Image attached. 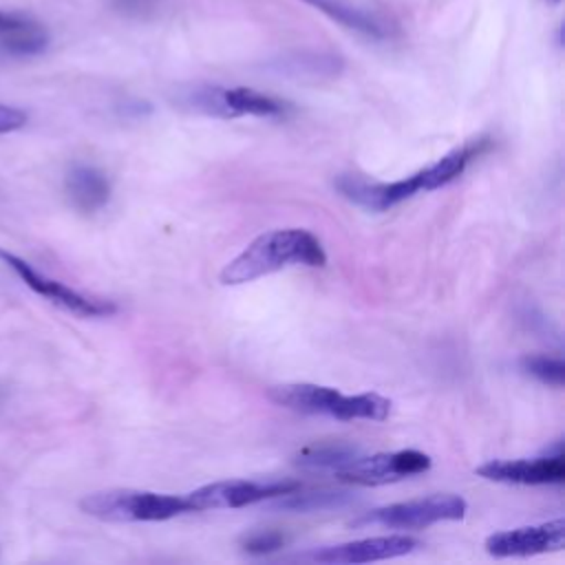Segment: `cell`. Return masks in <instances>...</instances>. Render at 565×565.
Masks as SVG:
<instances>
[{"instance_id": "obj_1", "label": "cell", "mask_w": 565, "mask_h": 565, "mask_svg": "<svg viewBox=\"0 0 565 565\" xmlns=\"http://www.w3.org/2000/svg\"><path fill=\"white\" fill-rule=\"evenodd\" d=\"M488 148H490V139L477 137L404 179L386 183V181H369L362 177L344 174L335 181V188L344 199H349L351 203L364 210L386 212L399 205L402 201L415 196L417 192H430L441 185H448L450 181L461 177L463 170L470 166V161L481 157Z\"/></svg>"}, {"instance_id": "obj_2", "label": "cell", "mask_w": 565, "mask_h": 565, "mask_svg": "<svg viewBox=\"0 0 565 565\" xmlns=\"http://www.w3.org/2000/svg\"><path fill=\"white\" fill-rule=\"evenodd\" d=\"M291 265L324 267L327 252L316 234L302 227L271 230L256 236L221 269L223 285H243Z\"/></svg>"}, {"instance_id": "obj_3", "label": "cell", "mask_w": 565, "mask_h": 565, "mask_svg": "<svg viewBox=\"0 0 565 565\" xmlns=\"http://www.w3.org/2000/svg\"><path fill=\"white\" fill-rule=\"evenodd\" d=\"M267 397L289 411L307 415H329L342 422L369 419L382 422L391 413V399L377 393L344 395L333 386L311 384V382H289L276 384L267 391Z\"/></svg>"}, {"instance_id": "obj_4", "label": "cell", "mask_w": 565, "mask_h": 565, "mask_svg": "<svg viewBox=\"0 0 565 565\" xmlns=\"http://www.w3.org/2000/svg\"><path fill=\"white\" fill-rule=\"evenodd\" d=\"M84 514L110 523H139V521H168L183 512H190L188 499L177 494L150 492V490H99L79 501Z\"/></svg>"}, {"instance_id": "obj_5", "label": "cell", "mask_w": 565, "mask_h": 565, "mask_svg": "<svg viewBox=\"0 0 565 565\" xmlns=\"http://www.w3.org/2000/svg\"><path fill=\"white\" fill-rule=\"evenodd\" d=\"M468 503L459 494H430L413 501L388 503L351 519V527L380 525L388 530H422L439 521H461Z\"/></svg>"}, {"instance_id": "obj_6", "label": "cell", "mask_w": 565, "mask_h": 565, "mask_svg": "<svg viewBox=\"0 0 565 565\" xmlns=\"http://www.w3.org/2000/svg\"><path fill=\"white\" fill-rule=\"evenodd\" d=\"M179 102L196 113L212 115V117H241V115H254V117H282L289 113V104L260 93L249 86H194L181 93Z\"/></svg>"}, {"instance_id": "obj_7", "label": "cell", "mask_w": 565, "mask_h": 565, "mask_svg": "<svg viewBox=\"0 0 565 565\" xmlns=\"http://www.w3.org/2000/svg\"><path fill=\"white\" fill-rule=\"evenodd\" d=\"M0 260L38 296L46 298L49 302H53L55 307L79 316V318H106L113 316L117 311V305L113 300L106 298H95L88 294H82L68 285H64L57 278H51L42 271H38L31 263H26L24 258H20L13 252L0 249Z\"/></svg>"}, {"instance_id": "obj_8", "label": "cell", "mask_w": 565, "mask_h": 565, "mask_svg": "<svg viewBox=\"0 0 565 565\" xmlns=\"http://www.w3.org/2000/svg\"><path fill=\"white\" fill-rule=\"evenodd\" d=\"M430 457L415 448L393 450V452H375L369 457H358L335 470L338 481L353 486H384L393 481H402L415 475H422L430 468Z\"/></svg>"}, {"instance_id": "obj_9", "label": "cell", "mask_w": 565, "mask_h": 565, "mask_svg": "<svg viewBox=\"0 0 565 565\" xmlns=\"http://www.w3.org/2000/svg\"><path fill=\"white\" fill-rule=\"evenodd\" d=\"M333 22L371 40H393L402 33L395 13L377 0H302Z\"/></svg>"}, {"instance_id": "obj_10", "label": "cell", "mask_w": 565, "mask_h": 565, "mask_svg": "<svg viewBox=\"0 0 565 565\" xmlns=\"http://www.w3.org/2000/svg\"><path fill=\"white\" fill-rule=\"evenodd\" d=\"M298 488V481H245V479H232V481H214L207 486H201L185 494L190 512H203V510H225V508H243L252 505L265 499L280 497L285 492H291Z\"/></svg>"}, {"instance_id": "obj_11", "label": "cell", "mask_w": 565, "mask_h": 565, "mask_svg": "<svg viewBox=\"0 0 565 565\" xmlns=\"http://www.w3.org/2000/svg\"><path fill=\"white\" fill-rule=\"evenodd\" d=\"M565 545V521L554 519L539 525H523L514 530L494 532L486 539V552L494 558L534 556L545 552H558Z\"/></svg>"}, {"instance_id": "obj_12", "label": "cell", "mask_w": 565, "mask_h": 565, "mask_svg": "<svg viewBox=\"0 0 565 565\" xmlns=\"http://www.w3.org/2000/svg\"><path fill=\"white\" fill-rule=\"evenodd\" d=\"M479 477L499 483L519 486H547L565 479V459L561 448L554 455L534 459H490L475 470Z\"/></svg>"}, {"instance_id": "obj_13", "label": "cell", "mask_w": 565, "mask_h": 565, "mask_svg": "<svg viewBox=\"0 0 565 565\" xmlns=\"http://www.w3.org/2000/svg\"><path fill=\"white\" fill-rule=\"evenodd\" d=\"M417 547H419V541L408 534H388V536L358 539L340 545H327L311 552L307 558L316 563H331V565H340V563L355 565V563H371V561L404 556Z\"/></svg>"}, {"instance_id": "obj_14", "label": "cell", "mask_w": 565, "mask_h": 565, "mask_svg": "<svg viewBox=\"0 0 565 565\" xmlns=\"http://www.w3.org/2000/svg\"><path fill=\"white\" fill-rule=\"evenodd\" d=\"M64 188L71 205L84 214H93L110 201V181L95 166H86V163L73 166L66 172Z\"/></svg>"}, {"instance_id": "obj_15", "label": "cell", "mask_w": 565, "mask_h": 565, "mask_svg": "<svg viewBox=\"0 0 565 565\" xmlns=\"http://www.w3.org/2000/svg\"><path fill=\"white\" fill-rule=\"evenodd\" d=\"M362 452L358 446L347 441H320L300 448L294 457V463L305 470H340L349 461L358 459Z\"/></svg>"}, {"instance_id": "obj_16", "label": "cell", "mask_w": 565, "mask_h": 565, "mask_svg": "<svg viewBox=\"0 0 565 565\" xmlns=\"http://www.w3.org/2000/svg\"><path fill=\"white\" fill-rule=\"evenodd\" d=\"M351 501L349 492H333V490H320V492H285L280 497H274L271 508L274 510H291V512H318V510H331L340 508Z\"/></svg>"}, {"instance_id": "obj_17", "label": "cell", "mask_w": 565, "mask_h": 565, "mask_svg": "<svg viewBox=\"0 0 565 565\" xmlns=\"http://www.w3.org/2000/svg\"><path fill=\"white\" fill-rule=\"evenodd\" d=\"M0 40H2V46L13 55H35V53H42L49 44L46 31L29 18H24L18 26L0 35Z\"/></svg>"}, {"instance_id": "obj_18", "label": "cell", "mask_w": 565, "mask_h": 565, "mask_svg": "<svg viewBox=\"0 0 565 565\" xmlns=\"http://www.w3.org/2000/svg\"><path fill=\"white\" fill-rule=\"evenodd\" d=\"M521 369L547 386H563L565 382V364L561 358L541 355V353L523 355Z\"/></svg>"}, {"instance_id": "obj_19", "label": "cell", "mask_w": 565, "mask_h": 565, "mask_svg": "<svg viewBox=\"0 0 565 565\" xmlns=\"http://www.w3.org/2000/svg\"><path fill=\"white\" fill-rule=\"evenodd\" d=\"M285 543H287V536L282 532H276V530H256V532H249L241 539L243 552L254 554V556L271 554V552L280 550Z\"/></svg>"}, {"instance_id": "obj_20", "label": "cell", "mask_w": 565, "mask_h": 565, "mask_svg": "<svg viewBox=\"0 0 565 565\" xmlns=\"http://www.w3.org/2000/svg\"><path fill=\"white\" fill-rule=\"evenodd\" d=\"M26 119H29V117H26V113H24L22 108L0 104V135L20 130V128L26 124Z\"/></svg>"}, {"instance_id": "obj_21", "label": "cell", "mask_w": 565, "mask_h": 565, "mask_svg": "<svg viewBox=\"0 0 565 565\" xmlns=\"http://www.w3.org/2000/svg\"><path fill=\"white\" fill-rule=\"evenodd\" d=\"M110 4L128 15H143L154 9L157 0H110Z\"/></svg>"}, {"instance_id": "obj_22", "label": "cell", "mask_w": 565, "mask_h": 565, "mask_svg": "<svg viewBox=\"0 0 565 565\" xmlns=\"http://www.w3.org/2000/svg\"><path fill=\"white\" fill-rule=\"evenodd\" d=\"M22 20H24V15H20V13L0 11V35H4L7 31H11L13 26H18Z\"/></svg>"}, {"instance_id": "obj_23", "label": "cell", "mask_w": 565, "mask_h": 565, "mask_svg": "<svg viewBox=\"0 0 565 565\" xmlns=\"http://www.w3.org/2000/svg\"><path fill=\"white\" fill-rule=\"evenodd\" d=\"M547 2H561V0H547Z\"/></svg>"}]
</instances>
